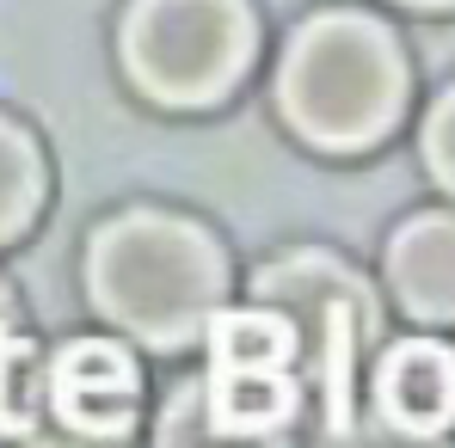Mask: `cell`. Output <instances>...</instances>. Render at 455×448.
I'll list each match as a JSON object with an SVG mask.
<instances>
[{
  "label": "cell",
  "mask_w": 455,
  "mask_h": 448,
  "mask_svg": "<svg viewBox=\"0 0 455 448\" xmlns=\"http://www.w3.org/2000/svg\"><path fill=\"white\" fill-rule=\"evenodd\" d=\"M277 105L290 117V130L314 148H376L406 111L400 43L363 12H320L290 37Z\"/></svg>",
  "instance_id": "obj_2"
},
{
  "label": "cell",
  "mask_w": 455,
  "mask_h": 448,
  "mask_svg": "<svg viewBox=\"0 0 455 448\" xmlns=\"http://www.w3.org/2000/svg\"><path fill=\"white\" fill-rule=\"evenodd\" d=\"M376 418L406 436H443L455 424V350L437 338H406L376 363Z\"/></svg>",
  "instance_id": "obj_7"
},
{
  "label": "cell",
  "mask_w": 455,
  "mask_h": 448,
  "mask_svg": "<svg viewBox=\"0 0 455 448\" xmlns=\"http://www.w3.org/2000/svg\"><path fill=\"white\" fill-rule=\"evenodd\" d=\"M228 264L222 246L197 222L130 209L105 222L86 246V295L92 307L142 344H191L222 313Z\"/></svg>",
  "instance_id": "obj_1"
},
{
  "label": "cell",
  "mask_w": 455,
  "mask_h": 448,
  "mask_svg": "<svg viewBox=\"0 0 455 448\" xmlns=\"http://www.w3.org/2000/svg\"><path fill=\"white\" fill-rule=\"evenodd\" d=\"M154 448H283V436H234V430H222L204 405V381H185L160 412Z\"/></svg>",
  "instance_id": "obj_10"
},
{
  "label": "cell",
  "mask_w": 455,
  "mask_h": 448,
  "mask_svg": "<svg viewBox=\"0 0 455 448\" xmlns=\"http://www.w3.org/2000/svg\"><path fill=\"white\" fill-rule=\"evenodd\" d=\"M252 301L277 307L296 326L302 344V381L320 393L326 424L339 430L351 418V369L357 350L376 338V301L357 271H345L332 252H283L252 277Z\"/></svg>",
  "instance_id": "obj_4"
},
{
  "label": "cell",
  "mask_w": 455,
  "mask_h": 448,
  "mask_svg": "<svg viewBox=\"0 0 455 448\" xmlns=\"http://www.w3.org/2000/svg\"><path fill=\"white\" fill-rule=\"evenodd\" d=\"M37 203H44V153L12 117H0V246L31 227Z\"/></svg>",
  "instance_id": "obj_9"
},
{
  "label": "cell",
  "mask_w": 455,
  "mask_h": 448,
  "mask_svg": "<svg viewBox=\"0 0 455 448\" xmlns=\"http://www.w3.org/2000/svg\"><path fill=\"white\" fill-rule=\"evenodd\" d=\"M406 6H455V0H406Z\"/></svg>",
  "instance_id": "obj_14"
},
{
  "label": "cell",
  "mask_w": 455,
  "mask_h": 448,
  "mask_svg": "<svg viewBox=\"0 0 455 448\" xmlns=\"http://www.w3.org/2000/svg\"><path fill=\"white\" fill-rule=\"evenodd\" d=\"M387 289L412 319H455V209L412 216L387 240Z\"/></svg>",
  "instance_id": "obj_8"
},
{
  "label": "cell",
  "mask_w": 455,
  "mask_h": 448,
  "mask_svg": "<svg viewBox=\"0 0 455 448\" xmlns=\"http://www.w3.org/2000/svg\"><path fill=\"white\" fill-rule=\"evenodd\" d=\"M302 344L296 326L252 301L222 307L210 319V374H204V405L234 436H283L296 405H302Z\"/></svg>",
  "instance_id": "obj_5"
},
{
  "label": "cell",
  "mask_w": 455,
  "mask_h": 448,
  "mask_svg": "<svg viewBox=\"0 0 455 448\" xmlns=\"http://www.w3.org/2000/svg\"><path fill=\"white\" fill-rule=\"evenodd\" d=\"M326 448H437V436H406V430H394V424H381V418H370V424L345 418Z\"/></svg>",
  "instance_id": "obj_12"
},
{
  "label": "cell",
  "mask_w": 455,
  "mask_h": 448,
  "mask_svg": "<svg viewBox=\"0 0 455 448\" xmlns=\"http://www.w3.org/2000/svg\"><path fill=\"white\" fill-rule=\"evenodd\" d=\"M425 160H431V178L443 191H455V92L437 98L431 123H425Z\"/></svg>",
  "instance_id": "obj_11"
},
{
  "label": "cell",
  "mask_w": 455,
  "mask_h": 448,
  "mask_svg": "<svg viewBox=\"0 0 455 448\" xmlns=\"http://www.w3.org/2000/svg\"><path fill=\"white\" fill-rule=\"evenodd\" d=\"M252 62L246 0H136L124 19V68L154 105L191 111L228 98Z\"/></svg>",
  "instance_id": "obj_3"
},
{
  "label": "cell",
  "mask_w": 455,
  "mask_h": 448,
  "mask_svg": "<svg viewBox=\"0 0 455 448\" xmlns=\"http://www.w3.org/2000/svg\"><path fill=\"white\" fill-rule=\"evenodd\" d=\"M136 405L142 374L130 350L111 338H75L37 369L12 430L25 436V448H124V436L136 430Z\"/></svg>",
  "instance_id": "obj_6"
},
{
  "label": "cell",
  "mask_w": 455,
  "mask_h": 448,
  "mask_svg": "<svg viewBox=\"0 0 455 448\" xmlns=\"http://www.w3.org/2000/svg\"><path fill=\"white\" fill-rule=\"evenodd\" d=\"M19 357H25V350H19V344L6 338V295H0V381L19 369Z\"/></svg>",
  "instance_id": "obj_13"
}]
</instances>
